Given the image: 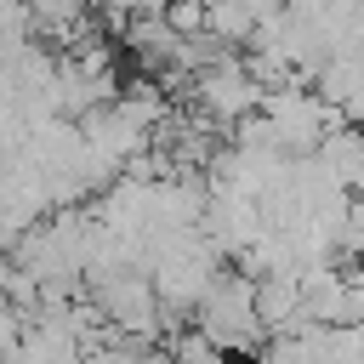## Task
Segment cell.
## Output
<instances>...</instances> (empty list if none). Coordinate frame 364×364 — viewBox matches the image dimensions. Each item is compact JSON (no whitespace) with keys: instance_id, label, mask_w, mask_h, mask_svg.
<instances>
[{"instance_id":"cell-1","label":"cell","mask_w":364,"mask_h":364,"mask_svg":"<svg viewBox=\"0 0 364 364\" xmlns=\"http://www.w3.org/2000/svg\"><path fill=\"white\" fill-rule=\"evenodd\" d=\"M199 330H205L222 353H250V347L267 336V324H262V313H256V279H250V273L216 279V290L199 301Z\"/></svg>"},{"instance_id":"cell-2","label":"cell","mask_w":364,"mask_h":364,"mask_svg":"<svg viewBox=\"0 0 364 364\" xmlns=\"http://www.w3.org/2000/svg\"><path fill=\"white\" fill-rule=\"evenodd\" d=\"M262 85L250 80V68H245V57L233 51L228 63H216V68H205V74H193V108L199 114H210L216 125H239L245 114H256L262 108Z\"/></svg>"},{"instance_id":"cell-3","label":"cell","mask_w":364,"mask_h":364,"mask_svg":"<svg viewBox=\"0 0 364 364\" xmlns=\"http://www.w3.org/2000/svg\"><path fill=\"white\" fill-rule=\"evenodd\" d=\"M125 46L136 51V63H142V68H159V74H171V68H176V51H182V34H176L165 17H131V28H125Z\"/></svg>"},{"instance_id":"cell-4","label":"cell","mask_w":364,"mask_h":364,"mask_svg":"<svg viewBox=\"0 0 364 364\" xmlns=\"http://www.w3.org/2000/svg\"><path fill=\"white\" fill-rule=\"evenodd\" d=\"M318 159L341 176L347 193H364V125H341L318 142Z\"/></svg>"},{"instance_id":"cell-5","label":"cell","mask_w":364,"mask_h":364,"mask_svg":"<svg viewBox=\"0 0 364 364\" xmlns=\"http://www.w3.org/2000/svg\"><path fill=\"white\" fill-rule=\"evenodd\" d=\"M205 28L222 46H250L256 40V11H250V0H210L205 6Z\"/></svg>"},{"instance_id":"cell-6","label":"cell","mask_w":364,"mask_h":364,"mask_svg":"<svg viewBox=\"0 0 364 364\" xmlns=\"http://www.w3.org/2000/svg\"><path fill=\"white\" fill-rule=\"evenodd\" d=\"M171 353H176V364H228V353L193 324V330H176L171 336Z\"/></svg>"},{"instance_id":"cell-7","label":"cell","mask_w":364,"mask_h":364,"mask_svg":"<svg viewBox=\"0 0 364 364\" xmlns=\"http://www.w3.org/2000/svg\"><path fill=\"white\" fill-rule=\"evenodd\" d=\"M165 23H171L176 34H199V28H205V0H171V6H165Z\"/></svg>"},{"instance_id":"cell-8","label":"cell","mask_w":364,"mask_h":364,"mask_svg":"<svg viewBox=\"0 0 364 364\" xmlns=\"http://www.w3.org/2000/svg\"><path fill=\"white\" fill-rule=\"evenodd\" d=\"M97 6H102L108 28H119V34L131 28V17H142V11H148V0H97Z\"/></svg>"}]
</instances>
